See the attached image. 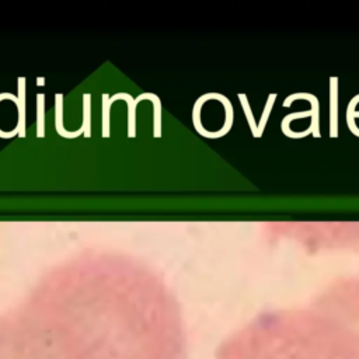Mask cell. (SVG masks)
<instances>
[{"mask_svg":"<svg viewBox=\"0 0 359 359\" xmlns=\"http://www.w3.org/2000/svg\"><path fill=\"white\" fill-rule=\"evenodd\" d=\"M0 359H188L180 309L146 271L105 268L50 283L0 320Z\"/></svg>","mask_w":359,"mask_h":359,"instance_id":"obj_1","label":"cell"},{"mask_svg":"<svg viewBox=\"0 0 359 359\" xmlns=\"http://www.w3.org/2000/svg\"><path fill=\"white\" fill-rule=\"evenodd\" d=\"M216 359H359V279L334 286L310 309L257 317Z\"/></svg>","mask_w":359,"mask_h":359,"instance_id":"obj_2","label":"cell"},{"mask_svg":"<svg viewBox=\"0 0 359 359\" xmlns=\"http://www.w3.org/2000/svg\"><path fill=\"white\" fill-rule=\"evenodd\" d=\"M25 83H27V79L25 77H18V80H17V86H18V95H17V98H18V101H17V129H18V136L20 137H25L27 136V129H25V126H27V118H25V115H27V112H25V104H27V101H25V93H27V90H25Z\"/></svg>","mask_w":359,"mask_h":359,"instance_id":"obj_3","label":"cell"},{"mask_svg":"<svg viewBox=\"0 0 359 359\" xmlns=\"http://www.w3.org/2000/svg\"><path fill=\"white\" fill-rule=\"evenodd\" d=\"M55 129H56L57 135H60L65 139H74L84 133L81 126L73 132L66 130L63 128V94H60V93L55 95Z\"/></svg>","mask_w":359,"mask_h":359,"instance_id":"obj_4","label":"cell"},{"mask_svg":"<svg viewBox=\"0 0 359 359\" xmlns=\"http://www.w3.org/2000/svg\"><path fill=\"white\" fill-rule=\"evenodd\" d=\"M116 100H126L128 102V136L135 137L136 136V104L135 100L126 94V93H116L112 97H109L111 102H115Z\"/></svg>","mask_w":359,"mask_h":359,"instance_id":"obj_5","label":"cell"},{"mask_svg":"<svg viewBox=\"0 0 359 359\" xmlns=\"http://www.w3.org/2000/svg\"><path fill=\"white\" fill-rule=\"evenodd\" d=\"M45 136V94H36V137Z\"/></svg>","mask_w":359,"mask_h":359,"instance_id":"obj_6","label":"cell"},{"mask_svg":"<svg viewBox=\"0 0 359 359\" xmlns=\"http://www.w3.org/2000/svg\"><path fill=\"white\" fill-rule=\"evenodd\" d=\"M81 128L84 130L83 136L91 137V94H83V123Z\"/></svg>","mask_w":359,"mask_h":359,"instance_id":"obj_7","label":"cell"},{"mask_svg":"<svg viewBox=\"0 0 359 359\" xmlns=\"http://www.w3.org/2000/svg\"><path fill=\"white\" fill-rule=\"evenodd\" d=\"M112 102L109 101V95L105 93L102 94V101H101V107H102V137H109V109H111Z\"/></svg>","mask_w":359,"mask_h":359,"instance_id":"obj_8","label":"cell"},{"mask_svg":"<svg viewBox=\"0 0 359 359\" xmlns=\"http://www.w3.org/2000/svg\"><path fill=\"white\" fill-rule=\"evenodd\" d=\"M3 100H10V101H13L14 104H17V101H18L17 95H14V94H11V93H0V102H1ZM15 135H18V129H17V128H14V129L10 130V132H6V130H1V129H0V137H1V139H11V137H14Z\"/></svg>","mask_w":359,"mask_h":359,"instance_id":"obj_9","label":"cell"},{"mask_svg":"<svg viewBox=\"0 0 359 359\" xmlns=\"http://www.w3.org/2000/svg\"><path fill=\"white\" fill-rule=\"evenodd\" d=\"M45 84V79L43 77H38L36 79V86H43Z\"/></svg>","mask_w":359,"mask_h":359,"instance_id":"obj_10","label":"cell"}]
</instances>
